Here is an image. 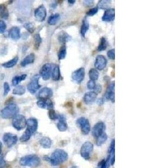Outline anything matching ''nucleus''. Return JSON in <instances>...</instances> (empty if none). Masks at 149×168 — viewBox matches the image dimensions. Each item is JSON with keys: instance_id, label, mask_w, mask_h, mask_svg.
Listing matches in <instances>:
<instances>
[{"instance_id": "f257e3e1", "label": "nucleus", "mask_w": 149, "mask_h": 168, "mask_svg": "<svg viewBox=\"0 0 149 168\" xmlns=\"http://www.w3.org/2000/svg\"><path fill=\"white\" fill-rule=\"evenodd\" d=\"M68 154L62 149H56L54 151L51 156H45L44 160L49 162L50 164L56 166L62 164L68 159Z\"/></svg>"}, {"instance_id": "f03ea898", "label": "nucleus", "mask_w": 149, "mask_h": 168, "mask_svg": "<svg viewBox=\"0 0 149 168\" xmlns=\"http://www.w3.org/2000/svg\"><path fill=\"white\" fill-rule=\"evenodd\" d=\"M19 109L16 104L14 103L9 104L7 106L4 107L1 112V116L4 119H10L17 115Z\"/></svg>"}, {"instance_id": "7ed1b4c3", "label": "nucleus", "mask_w": 149, "mask_h": 168, "mask_svg": "<svg viewBox=\"0 0 149 168\" xmlns=\"http://www.w3.org/2000/svg\"><path fill=\"white\" fill-rule=\"evenodd\" d=\"M20 164L22 166L36 167L40 164V159L36 155H26L21 158Z\"/></svg>"}, {"instance_id": "20e7f679", "label": "nucleus", "mask_w": 149, "mask_h": 168, "mask_svg": "<svg viewBox=\"0 0 149 168\" xmlns=\"http://www.w3.org/2000/svg\"><path fill=\"white\" fill-rule=\"evenodd\" d=\"M25 117L20 114H17L13 117V127L18 131L23 129L26 125Z\"/></svg>"}, {"instance_id": "39448f33", "label": "nucleus", "mask_w": 149, "mask_h": 168, "mask_svg": "<svg viewBox=\"0 0 149 168\" xmlns=\"http://www.w3.org/2000/svg\"><path fill=\"white\" fill-rule=\"evenodd\" d=\"M93 150V145L90 141L85 142L81 147V155L85 160L90 159V155Z\"/></svg>"}, {"instance_id": "423d86ee", "label": "nucleus", "mask_w": 149, "mask_h": 168, "mask_svg": "<svg viewBox=\"0 0 149 168\" xmlns=\"http://www.w3.org/2000/svg\"><path fill=\"white\" fill-rule=\"evenodd\" d=\"M76 123L78 127L81 129L82 133L84 134H88L90 131L89 121L85 117H81L78 118L76 121Z\"/></svg>"}, {"instance_id": "0eeeda50", "label": "nucleus", "mask_w": 149, "mask_h": 168, "mask_svg": "<svg viewBox=\"0 0 149 168\" xmlns=\"http://www.w3.org/2000/svg\"><path fill=\"white\" fill-rule=\"evenodd\" d=\"M40 78L39 75H36L31 78L30 82L27 85V90L31 94H35L39 90L41 85L39 84V80Z\"/></svg>"}, {"instance_id": "6e6552de", "label": "nucleus", "mask_w": 149, "mask_h": 168, "mask_svg": "<svg viewBox=\"0 0 149 168\" xmlns=\"http://www.w3.org/2000/svg\"><path fill=\"white\" fill-rule=\"evenodd\" d=\"M53 69V66L50 63H45L43 65L40 71V74L44 80H47L50 78Z\"/></svg>"}, {"instance_id": "1a4fd4ad", "label": "nucleus", "mask_w": 149, "mask_h": 168, "mask_svg": "<svg viewBox=\"0 0 149 168\" xmlns=\"http://www.w3.org/2000/svg\"><path fill=\"white\" fill-rule=\"evenodd\" d=\"M3 140L4 144L8 147H11L15 145L17 142L18 138L17 136L11 133H6L3 137Z\"/></svg>"}, {"instance_id": "9d476101", "label": "nucleus", "mask_w": 149, "mask_h": 168, "mask_svg": "<svg viewBox=\"0 0 149 168\" xmlns=\"http://www.w3.org/2000/svg\"><path fill=\"white\" fill-rule=\"evenodd\" d=\"M85 78V69L81 67L74 71L72 75L73 80L78 84H80Z\"/></svg>"}, {"instance_id": "9b49d317", "label": "nucleus", "mask_w": 149, "mask_h": 168, "mask_svg": "<svg viewBox=\"0 0 149 168\" xmlns=\"http://www.w3.org/2000/svg\"><path fill=\"white\" fill-rule=\"evenodd\" d=\"M47 15V9L43 4L39 6L35 10V17L39 22H44L46 18Z\"/></svg>"}, {"instance_id": "f8f14e48", "label": "nucleus", "mask_w": 149, "mask_h": 168, "mask_svg": "<svg viewBox=\"0 0 149 168\" xmlns=\"http://www.w3.org/2000/svg\"><path fill=\"white\" fill-rule=\"evenodd\" d=\"M115 81L112 82L108 85L105 94V98L106 100H110L112 103H115Z\"/></svg>"}, {"instance_id": "ddd939ff", "label": "nucleus", "mask_w": 149, "mask_h": 168, "mask_svg": "<svg viewBox=\"0 0 149 168\" xmlns=\"http://www.w3.org/2000/svg\"><path fill=\"white\" fill-rule=\"evenodd\" d=\"M106 129V125L102 122H99L97 123L92 129V135L94 137L97 138L99 136L104 133Z\"/></svg>"}, {"instance_id": "4468645a", "label": "nucleus", "mask_w": 149, "mask_h": 168, "mask_svg": "<svg viewBox=\"0 0 149 168\" xmlns=\"http://www.w3.org/2000/svg\"><path fill=\"white\" fill-rule=\"evenodd\" d=\"M107 60L106 57L103 55H98L95 60L94 66L97 69L99 70H103L106 67Z\"/></svg>"}, {"instance_id": "2eb2a0df", "label": "nucleus", "mask_w": 149, "mask_h": 168, "mask_svg": "<svg viewBox=\"0 0 149 168\" xmlns=\"http://www.w3.org/2000/svg\"><path fill=\"white\" fill-rule=\"evenodd\" d=\"M37 105L39 108L50 110L54 108V104L49 99H40L37 102Z\"/></svg>"}, {"instance_id": "dca6fc26", "label": "nucleus", "mask_w": 149, "mask_h": 168, "mask_svg": "<svg viewBox=\"0 0 149 168\" xmlns=\"http://www.w3.org/2000/svg\"><path fill=\"white\" fill-rule=\"evenodd\" d=\"M27 129L29 130L31 134H34L36 131L38 127V122L35 118H30L26 121Z\"/></svg>"}, {"instance_id": "f3484780", "label": "nucleus", "mask_w": 149, "mask_h": 168, "mask_svg": "<svg viewBox=\"0 0 149 168\" xmlns=\"http://www.w3.org/2000/svg\"><path fill=\"white\" fill-rule=\"evenodd\" d=\"M53 95V92L50 88L49 87H44L39 92V98L40 99H49Z\"/></svg>"}, {"instance_id": "a211bd4d", "label": "nucleus", "mask_w": 149, "mask_h": 168, "mask_svg": "<svg viewBox=\"0 0 149 168\" xmlns=\"http://www.w3.org/2000/svg\"><path fill=\"white\" fill-rule=\"evenodd\" d=\"M115 9H109L107 10L103 14L102 17V20L103 22H110L113 21L115 20Z\"/></svg>"}, {"instance_id": "6ab92c4d", "label": "nucleus", "mask_w": 149, "mask_h": 168, "mask_svg": "<svg viewBox=\"0 0 149 168\" xmlns=\"http://www.w3.org/2000/svg\"><path fill=\"white\" fill-rule=\"evenodd\" d=\"M97 96V94L94 92V91H90L85 93L84 97H83V100L86 104H91L95 102L96 98Z\"/></svg>"}, {"instance_id": "aec40b11", "label": "nucleus", "mask_w": 149, "mask_h": 168, "mask_svg": "<svg viewBox=\"0 0 149 168\" xmlns=\"http://www.w3.org/2000/svg\"><path fill=\"white\" fill-rule=\"evenodd\" d=\"M59 122L57 124V128L60 132L66 131L68 129V125L65 116L63 115L59 116Z\"/></svg>"}, {"instance_id": "412c9836", "label": "nucleus", "mask_w": 149, "mask_h": 168, "mask_svg": "<svg viewBox=\"0 0 149 168\" xmlns=\"http://www.w3.org/2000/svg\"><path fill=\"white\" fill-rule=\"evenodd\" d=\"M9 37L15 40H17L20 38V29L19 27L14 26L9 31Z\"/></svg>"}, {"instance_id": "4be33fe9", "label": "nucleus", "mask_w": 149, "mask_h": 168, "mask_svg": "<svg viewBox=\"0 0 149 168\" xmlns=\"http://www.w3.org/2000/svg\"><path fill=\"white\" fill-rule=\"evenodd\" d=\"M35 60V55L34 53H31L25 57L21 62L22 67H25L27 65L33 63Z\"/></svg>"}, {"instance_id": "5701e85b", "label": "nucleus", "mask_w": 149, "mask_h": 168, "mask_svg": "<svg viewBox=\"0 0 149 168\" xmlns=\"http://www.w3.org/2000/svg\"><path fill=\"white\" fill-rule=\"evenodd\" d=\"M90 28L89 22L87 18H85L82 22V24L81 26V34L82 37L85 38V34Z\"/></svg>"}, {"instance_id": "b1692460", "label": "nucleus", "mask_w": 149, "mask_h": 168, "mask_svg": "<svg viewBox=\"0 0 149 168\" xmlns=\"http://www.w3.org/2000/svg\"><path fill=\"white\" fill-rule=\"evenodd\" d=\"M52 78L54 81L59 80L60 78V71L59 66L58 65H56L52 71Z\"/></svg>"}, {"instance_id": "393cba45", "label": "nucleus", "mask_w": 149, "mask_h": 168, "mask_svg": "<svg viewBox=\"0 0 149 168\" xmlns=\"http://www.w3.org/2000/svg\"><path fill=\"white\" fill-rule=\"evenodd\" d=\"M111 1L101 0L99 1L97 7L98 9H102V10H108L111 6Z\"/></svg>"}, {"instance_id": "a878e982", "label": "nucleus", "mask_w": 149, "mask_h": 168, "mask_svg": "<svg viewBox=\"0 0 149 168\" xmlns=\"http://www.w3.org/2000/svg\"><path fill=\"white\" fill-rule=\"evenodd\" d=\"M9 10L4 4H0V17L4 19H8Z\"/></svg>"}, {"instance_id": "bb28decb", "label": "nucleus", "mask_w": 149, "mask_h": 168, "mask_svg": "<svg viewBox=\"0 0 149 168\" xmlns=\"http://www.w3.org/2000/svg\"><path fill=\"white\" fill-rule=\"evenodd\" d=\"M40 144L44 149H49L51 146V140L47 137H44L40 140Z\"/></svg>"}, {"instance_id": "cd10ccee", "label": "nucleus", "mask_w": 149, "mask_h": 168, "mask_svg": "<svg viewBox=\"0 0 149 168\" xmlns=\"http://www.w3.org/2000/svg\"><path fill=\"white\" fill-rule=\"evenodd\" d=\"M19 60V57L17 56H16L15 57H14L12 60H9L7 62H5L4 63L2 64V66L4 68H12L13 67H14L15 65L17 64V62Z\"/></svg>"}, {"instance_id": "c85d7f7f", "label": "nucleus", "mask_w": 149, "mask_h": 168, "mask_svg": "<svg viewBox=\"0 0 149 168\" xmlns=\"http://www.w3.org/2000/svg\"><path fill=\"white\" fill-rule=\"evenodd\" d=\"M58 38L59 42L64 44V43L68 42L69 40L71 39V37L67 33H65L64 31H62V32L60 33Z\"/></svg>"}, {"instance_id": "c756f323", "label": "nucleus", "mask_w": 149, "mask_h": 168, "mask_svg": "<svg viewBox=\"0 0 149 168\" xmlns=\"http://www.w3.org/2000/svg\"><path fill=\"white\" fill-rule=\"evenodd\" d=\"M60 15L59 13H54L51 15L50 17H49L47 22L50 25H54L59 21L60 19Z\"/></svg>"}, {"instance_id": "7c9ffc66", "label": "nucleus", "mask_w": 149, "mask_h": 168, "mask_svg": "<svg viewBox=\"0 0 149 168\" xmlns=\"http://www.w3.org/2000/svg\"><path fill=\"white\" fill-rule=\"evenodd\" d=\"M27 77V75L26 74H23L21 76H16L15 77L13 78V86H17V85L20 82H21L22 81L25 80L26 78Z\"/></svg>"}, {"instance_id": "2f4dec72", "label": "nucleus", "mask_w": 149, "mask_h": 168, "mask_svg": "<svg viewBox=\"0 0 149 168\" xmlns=\"http://www.w3.org/2000/svg\"><path fill=\"white\" fill-rule=\"evenodd\" d=\"M25 87L22 85L17 86L13 90V94L17 95H22L25 93Z\"/></svg>"}, {"instance_id": "473e14b6", "label": "nucleus", "mask_w": 149, "mask_h": 168, "mask_svg": "<svg viewBox=\"0 0 149 168\" xmlns=\"http://www.w3.org/2000/svg\"><path fill=\"white\" fill-rule=\"evenodd\" d=\"M89 76L90 80H92L94 81L97 80L99 78V72L96 69H90L89 72Z\"/></svg>"}, {"instance_id": "72a5a7b5", "label": "nucleus", "mask_w": 149, "mask_h": 168, "mask_svg": "<svg viewBox=\"0 0 149 168\" xmlns=\"http://www.w3.org/2000/svg\"><path fill=\"white\" fill-rule=\"evenodd\" d=\"M107 47V42L106 39L105 37H102L101 38L99 44L98 46V49H97L98 51L101 52V51L106 50Z\"/></svg>"}, {"instance_id": "f704fd0d", "label": "nucleus", "mask_w": 149, "mask_h": 168, "mask_svg": "<svg viewBox=\"0 0 149 168\" xmlns=\"http://www.w3.org/2000/svg\"><path fill=\"white\" fill-rule=\"evenodd\" d=\"M107 140V135L106 133H103L101 136H99L97 138L96 140V145L98 146H100L106 142Z\"/></svg>"}, {"instance_id": "c9c22d12", "label": "nucleus", "mask_w": 149, "mask_h": 168, "mask_svg": "<svg viewBox=\"0 0 149 168\" xmlns=\"http://www.w3.org/2000/svg\"><path fill=\"white\" fill-rule=\"evenodd\" d=\"M32 135H33V134H31L29 130L26 129L25 132L22 135L21 137L20 138V140L21 142H26L30 140V137Z\"/></svg>"}, {"instance_id": "e433bc0d", "label": "nucleus", "mask_w": 149, "mask_h": 168, "mask_svg": "<svg viewBox=\"0 0 149 168\" xmlns=\"http://www.w3.org/2000/svg\"><path fill=\"white\" fill-rule=\"evenodd\" d=\"M67 55V48L65 46H62L60 49L59 51L58 52V59L59 60H64Z\"/></svg>"}, {"instance_id": "4c0bfd02", "label": "nucleus", "mask_w": 149, "mask_h": 168, "mask_svg": "<svg viewBox=\"0 0 149 168\" xmlns=\"http://www.w3.org/2000/svg\"><path fill=\"white\" fill-rule=\"evenodd\" d=\"M42 42V39L39 34H36L34 35V47L35 49H38Z\"/></svg>"}, {"instance_id": "58836bf2", "label": "nucleus", "mask_w": 149, "mask_h": 168, "mask_svg": "<svg viewBox=\"0 0 149 168\" xmlns=\"http://www.w3.org/2000/svg\"><path fill=\"white\" fill-rule=\"evenodd\" d=\"M49 116L51 120H56L58 119L59 115H58L56 111L53 109H52L49 111Z\"/></svg>"}, {"instance_id": "ea45409f", "label": "nucleus", "mask_w": 149, "mask_h": 168, "mask_svg": "<svg viewBox=\"0 0 149 168\" xmlns=\"http://www.w3.org/2000/svg\"><path fill=\"white\" fill-rule=\"evenodd\" d=\"M24 28L27 30L30 33H33L34 31V25L31 22H27L24 24Z\"/></svg>"}, {"instance_id": "a19ab883", "label": "nucleus", "mask_w": 149, "mask_h": 168, "mask_svg": "<svg viewBox=\"0 0 149 168\" xmlns=\"http://www.w3.org/2000/svg\"><path fill=\"white\" fill-rule=\"evenodd\" d=\"M98 9L96 7H94L92 9H90V10L87 13V15L89 16H93L94 15H96V13H98Z\"/></svg>"}, {"instance_id": "79ce46f5", "label": "nucleus", "mask_w": 149, "mask_h": 168, "mask_svg": "<svg viewBox=\"0 0 149 168\" xmlns=\"http://www.w3.org/2000/svg\"><path fill=\"white\" fill-rule=\"evenodd\" d=\"M6 29V22L3 20H0V34L4 33Z\"/></svg>"}, {"instance_id": "37998d69", "label": "nucleus", "mask_w": 149, "mask_h": 168, "mask_svg": "<svg viewBox=\"0 0 149 168\" xmlns=\"http://www.w3.org/2000/svg\"><path fill=\"white\" fill-rule=\"evenodd\" d=\"M107 56L108 57V58L111 60H115V49H112L111 50L108 51L107 52Z\"/></svg>"}, {"instance_id": "c03bdc74", "label": "nucleus", "mask_w": 149, "mask_h": 168, "mask_svg": "<svg viewBox=\"0 0 149 168\" xmlns=\"http://www.w3.org/2000/svg\"><path fill=\"white\" fill-rule=\"evenodd\" d=\"M4 95L6 96L8 94L9 91H10V87L9 85L8 82H5L4 84Z\"/></svg>"}, {"instance_id": "a18cd8bd", "label": "nucleus", "mask_w": 149, "mask_h": 168, "mask_svg": "<svg viewBox=\"0 0 149 168\" xmlns=\"http://www.w3.org/2000/svg\"><path fill=\"white\" fill-rule=\"evenodd\" d=\"M95 86H96V84H95V82L94 81L90 80V81L87 83V87H88V89H90V90L94 89Z\"/></svg>"}, {"instance_id": "49530a36", "label": "nucleus", "mask_w": 149, "mask_h": 168, "mask_svg": "<svg viewBox=\"0 0 149 168\" xmlns=\"http://www.w3.org/2000/svg\"><path fill=\"white\" fill-rule=\"evenodd\" d=\"M102 89V86L101 85H99V84L96 85V86H95V87L94 89V92H95L97 94H98L100 93L101 92Z\"/></svg>"}, {"instance_id": "de8ad7c7", "label": "nucleus", "mask_w": 149, "mask_h": 168, "mask_svg": "<svg viewBox=\"0 0 149 168\" xmlns=\"http://www.w3.org/2000/svg\"><path fill=\"white\" fill-rule=\"evenodd\" d=\"M84 5L85 7H91L94 4L93 1H90V0H87V1H84Z\"/></svg>"}, {"instance_id": "09e8293b", "label": "nucleus", "mask_w": 149, "mask_h": 168, "mask_svg": "<svg viewBox=\"0 0 149 168\" xmlns=\"http://www.w3.org/2000/svg\"><path fill=\"white\" fill-rule=\"evenodd\" d=\"M105 103V98H99L97 100V103L98 105H102L103 104Z\"/></svg>"}, {"instance_id": "8fccbe9b", "label": "nucleus", "mask_w": 149, "mask_h": 168, "mask_svg": "<svg viewBox=\"0 0 149 168\" xmlns=\"http://www.w3.org/2000/svg\"><path fill=\"white\" fill-rule=\"evenodd\" d=\"M5 165V161L4 160V158L2 156L0 157V168H4V167Z\"/></svg>"}, {"instance_id": "3c124183", "label": "nucleus", "mask_w": 149, "mask_h": 168, "mask_svg": "<svg viewBox=\"0 0 149 168\" xmlns=\"http://www.w3.org/2000/svg\"><path fill=\"white\" fill-rule=\"evenodd\" d=\"M68 2L70 4H74L76 2V1H74H74L73 0H68Z\"/></svg>"}, {"instance_id": "603ef678", "label": "nucleus", "mask_w": 149, "mask_h": 168, "mask_svg": "<svg viewBox=\"0 0 149 168\" xmlns=\"http://www.w3.org/2000/svg\"><path fill=\"white\" fill-rule=\"evenodd\" d=\"M2 142L0 141V155H1V151H2Z\"/></svg>"}, {"instance_id": "864d4df0", "label": "nucleus", "mask_w": 149, "mask_h": 168, "mask_svg": "<svg viewBox=\"0 0 149 168\" xmlns=\"http://www.w3.org/2000/svg\"><path fill=\"white\" fill-rule=\"evenodd\" d=\"M70 168H77V167H76V166H74V167H71Z\"/></svg>"}, {"instance_id": "5fc2aeb1", "label": "nucleus", "mask_w": 149, "mask_h": 168, "mask_svg": "<svg viewBox=\"0 0 149 168\" xmlns=\"http://www.w3.org/2000/svg\"></svg>"}]
</instances>
